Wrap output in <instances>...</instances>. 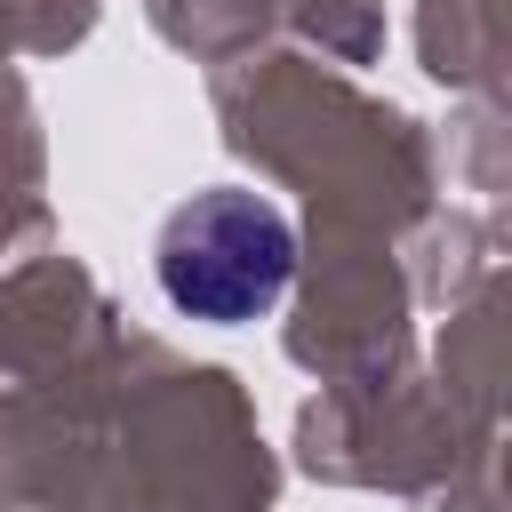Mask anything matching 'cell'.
<instances>
[{"mask_svg": "<svg viewBox=\"0 0 512 512\" xmlns=\"http://www.w3.org/2000/svg\"><path fill=\"white\" fill-rule=\"evenodd\" d=\"M152 272H160V296L176 312L240 328V320L280 304V288L296 272V232L272 200H256L240 184H216V192H192L160 224Z\"/></svg>", "mask_w": 512, "mask_h": 512, "instance_id": "obj_1", "label": "cell"}]
</instances>
